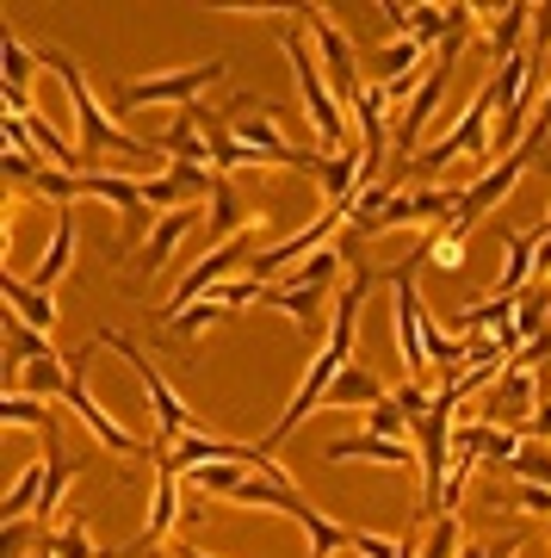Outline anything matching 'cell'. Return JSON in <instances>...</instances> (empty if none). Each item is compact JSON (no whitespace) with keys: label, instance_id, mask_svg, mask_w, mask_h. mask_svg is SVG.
<instances>
[{"label":"cell","instance_id":"obj_17","mask_svg":"<svg viewBox=\"0 0 551 558\" xmlns=\"http://www.w3.org/2000/svg\"><path fill=\"white\" fill-rule=\"evenodd\" d=\"M384 112H391V94L378 87V81H366L354 100V124H359V156H366V186H372L378 161H384V149H391V137H384Z\"/></svg>","mask_w":551,"mask_h":558},{"label":"cell","instance_id":"obj_31","mask_svg":"<svg viewBox=\"0 0 551 558\" xmlns=\"http://www.w3.org/2000/svg\"><path fill=\"white\" fill-rule=\"evenodd\" d=\"M223 317H230V311H223V304H217V299H198L193 311H180L174 323H161V336H168V341H198V336H205V329H217V323H223Z\"/></svg>","mask_w":551,"mask_h":558},{"label":"cell","instance_id":"obj_21","mask_svg":"<svg viewBox=\"0 0 551 558\" xmlns=\"http://www.w3.org/2000/svg\"><path fill=\"white\" fill-rule=\"evenodd\" d=\"M69 260H75V205H62V211H57V230H50V248H44L32 286H44V292H50V286L69 274Z\"/></svg>","mask_w":551,"mask_h":558},{"label":"cell","instance_id":"obj_6","mask_svg":"<svg viewBox=\"0 0 551 558\" xmlns=\"http://www.w3.org/2000/svg\"><path fill=\"white\" fill-rule=\"evenodd\" d=\"M292 20L310 32V50H316V62H322V75H329V87H335V100L354 112V100H359V57H354V38L341 32V25H329V13H316V7H292Z\"/></svg>","mask_w":551,"mask_h":558},{"label":"cell","instance_id":"obj_24","mask_svg":"<svg viewBox=\"0 0 551 558\" xmlns=\"http://www.w3.org/2000/svg\"><path fill=\"white\" fill-rule=\"evenodd\" d=\"M509 336L514 329V299H502V292H490V299H472L465 311H458V336Z\"/></svg>","mask_w":551,"mask_h":558},{"label":"cell","instance_id":"obj_11","mask_svg":"<svg viewBox=\"0 0 551 558\" xmlns=\"http://www.w3.org/2000/svg\"><path fill=\"white\" fill-rule=\"evenodd\" d=\"M180 515H186V509H180V472L156 453V497H149V521H143V534L131 539V546H119V553H106V558H156V546L174 539V521Z\"/></svg>","mask_w":551,"mask_h":558},{"label":"cell","instance_id":"obj_45","mask_svg":"<svg viewBox=\"0 0 551 558\" xmlns=\"http://www.w3.org/2000/svg\"><path fill=\"white\" fill-rule=\"evenodd\" d=\"M546 230H551V205H546Z\"/></svg>","mask_w":551,"mask_h":558},{"label":"cell","instance_id":"obj_44","mask_svg":"<svg viewBox=\"0 0 551 558\" xmlns=\"http://www.w3.org/2000/svg\"><path fill=\"white\" fill-rule=\"evenodd\" d=\"M539 379H546V385H551V366H539Z\"/></svg>","mask_w":551,"mask_h":558},{"label":"cell","instance_id":"obj_3","mask_svg":"<svg viewBox=\"0 0 551 558\" xmlns=\"http://www.w3.org/2000/svg\"><path fill=\"white\" fill-rule=\"evenodd\" d=\"M279 44H285V57H292V75H297V94H304V106H310V131L316 143H322V156H341V149H359L354 143V112L335 100V87H329V75H322V62H316L310 50V32L297 20L279 25Z\"/></svg>","mask_w":551,"mask_h":558},{"label":"cell","instance_id":"obj_2","mask_svg":"<svg viewBox=\"0 0 551 558\" xmlns=\"http://www.w3.org/2000/svg\"><path fill=\"white\" fill-rule=\"evenodd\" d=\"M38 57L57 69L62 94H69V112H75V131H81V156H87V174H94L99 156H131V161H156L161 156L156 143H137L131 131H119V124H112V106H99V94L87 87V75H81V62L69 57V50L38 44Z\"/></svg>","mask_w":551,"mask_h":558},{"label":"cell","instance_id":"obj_19","mask_svg":"<svg viewBox=\"0 0 551 558\" xmlns=\"http://www.w3.org/2000/svg\"><path fill=\"white\" fill-rule=\"evenodd\" d=\"M205 112H211L205 100H198V106H186V112H180V119H174V124H168V131L156 137V149H161V156H174V161H193V168H205V161H211V137H205Z\"/></svg>","mask_w":551,"mask_h":558},{"label":"cell","instance_id":"obj_20","mask_svg":"<svg viewBox=\"0 0 551 558\" xmlns=\"http://www.w3.org/2000/svg\"><path fill=\"white\" fill-rule=\"evenodd\" d=\"M198 223H211L205 218V211H168V218L156 223V230H149V236H143V260H137V274L149 279V274H161V267H168V255H174L180 242L193 236Z\"/></svg>","mask_w":551,"mask_h":558},{"label":"cell","instance_id":"obj_23","mask_svg":"<svg viewBox=\"0 0 551 558\" xmlns=\"http://www.w3.org/2000/svg\"><path fill=\"white\" fill-rule=\"evenodd\" d=\"M391 391L372 379V373H359V366H347L335 385H329V398H322V410H372V403H384Z\"/></svg>","mask_w":551,"mask_h":558},{"label":"cell","instance_id":"obj_1","mask_svg":"<svg viewBox=\"0 0 551 558\" xmlns=\"http://www.w3.org/2000/svg\"><path fill=\"white\" fill-rule=\"evenodd\" d=\"M341 248H347V267H354V286H347V292H341V299H335V336L322 341V354H316V360H310V373H304V379H297L292 403H285V416L273 422V435L260 440V447H267V453H273V447H285V440H292L297 428H304V422H310L316 410H322V398H329V385H335L341 373H347V366H354V336H359V299H366V286H372V274H366V260H359V236H347V242H341Z\"/></svg>","mask_w":551,"mask_h":558},{"label":"cell","instance_id":"obj_10","mask_svg":"<svg viewBox=\"0 0 551 558\" xmlns=\"http://www.w3.org/2000/svg\"><path fill=\"white\" fill-rule=\"evenodd\" d=\"M527 410H539V373H532L527 360H509L502 366V379L483 391V416L477 422H495V428H514V435H527Z\"/></svg>","mask_w":551,"mask_h":558},{"label":"cell","instance_id":"obj_28","mask_svg":"<svg viewBox=\"0 0 551 558\" xmlns=\"http://www.w3.org/2000/svg\"><path fill=\"white\" fill-rule=\"evenodd\" d=\"M341 267H347V248H335V242H329V248H316V255L304 260V267H292V274H285V286H310V292H335Z\"/></svg>","mask_w":551,"mask_h":558},{"label":"cell","instance_id":"obj_29","mask_svg":"<svg viewBox=\"0 0 551 558\" xmlns=\"http://www.w3.org/2000/svg\"><path fill=\"white\" fill-rule=\"evenodd\" d=\"M44 558H106V553H99L94 534H87V515H69L62 527L44 534Z\"/></svg>","mask_w":551,"mask_h":558},{"label":"cell","instance_id":"obj_22","mask_svg":"<svg viewBox=\"0 0 551 558\" xmlns=\"http://www.w3.org/2000/svg\"><path fill=\"white\" fill-rule=\"evenodd\" d=\"M0 292H7V304H13V311H20L32 329H44V336L57 329V299H50L44 286H25L20 274H7V279H0Z\"/></svg>","mask_w":551,"mask_h":558},{"label":"cell","instance_id":"obj_27","mask_svg":"<svg viewBox=\"0 0 551 558\" xmlns=\"http://www.w3.org/2000/svg\"><path fill=\"white\" fill-rule=\"evenodd\" d=\"M527 20H532L527 0H509V7H495V20H490V57H495V62L521 57V32H527Z\"/></svg>","mask_w":551,"mask_h":558},{"label":"cell","instance_id":"obj_37","mask_svg":"<svg viewBox=\"0 0 551 558\" xmlns=\"http://www.w3.org/2000/svg\"><path fill=\"white\" fill-rule=\"evenodd\" d=\"M458 553H465V527H458V515L428 521V534H421V558H458Z\"/></svg>","mask_w":551,"mask_h":558},{"label":"cell","instance_id":"obj_16","mask_svg":"<svg viewBox=\"0 0 551 558\" xmlns=\"http://www.w3.org/2000/svg\"><path fill=\"white\" fill-rule=\"evenodd\" d=\"M322 459H329V465H396V472H403V465H421V453H415L409 440H384V435H372V428L329 440Z\"/></svg>","mask_w":551,"mask_h":558},{"label":"cell","instance_id":"obj_4","mask_svg":"<svg viewBox=\"0 0 551 558\" xmlns=\"http://www.w3.org/2000/svg\"><path fill=\"white\" fill-rule=\"evenodd\" d=\"M99 348H112V354H124V366L137 373V385H143V403L156 410V447H174L180 435H198V422H193V410L174 398V385H168V373H161L156 360L143 354L137 341L124 336V329H99Z\"/></svg>","mask_w":551,"mask_h":558},{"label":"cell","instance_id":"obj_33","mask_svg":"<svg viewBox=\"0 0 551 558\" xmlns=\"http://www.w3.org/2000/svg\"><path fill=\"white\" fill-rule=\"evenodd\" d=\"M502 472H514L521 484H551V440H521V453Z\"/></svg>","mask_w":551,"mask_h":558},{"label":"cell","instance_id":"obj_39","mask_svg":"<svg viewBox=\"0 0 551 558\" xmlns=\"http://www.w3.org/2000/svg\"><path fill=\"white\" fill-rule=\"evenodd\" d=\"M396 553H403V534H359V527H354V558H396Z\"/></svg>","mask_w":551,"mask_h":558},{"label":"cell","instance_id":"obj_40","mask_svg":"<svg viewBox=\"0 0 551 558\" xmlns=\"http://www.w3.org/2000/svg\"><path fill=\"white\" fill-rule=\"evenodd\" d=\"M521 539H527V534H502V539H483V546L465 539V553H458V558H514V553H521Z\"/></svg>","mask_w":551,"mask_h":558},{"label":"cell","instance_id":"obj_5","mask_svg":"<svg viewBox=\"0 0 551 558\" xmlns=\"http://www.w3.org/2000/svg\"><path fill=\"white\" fill-rule=\"evenodd\" d=\"M230 75V62L211 57V62H193V69H174V75H143V81H119L112 87V112H131V106H198L205 100V87Z\"/></svg>","mask_w":551,"mask_h":558},{"label":"cell","instance_id":"obj_35","mask_svg":"<svg viewBox=\"0 0 551 558\" xmlns=\"http://www.w3.org/2000/svg\"><path fill=\"white\" fill-rule=\"evenodd\" d=\"M0 422H7V428H25V422H32V428H50V403H38L32 398V391H7V398H0Z\"/></svg>","mask_w":551,"mask_h":558},{"label":"cell","instance_id":"obj_13","mask_svg":"<svg viewBox=\"0 0 551 558\" xmlns=\"http://www.w3.org/2000/svg\"><path fill=\"white\" fill-rule=\"evenodd\" d=\"M81 186H87V199H106L112 211L124 218V230H119V242L112 248H124L131 236H143V230H156V211H149V199H143V180H124V174H81Z\"/></svg>","mask_w":551,"mask_h":558},{"label":"cell","instance_id":"obj_30","mask_svg":"<svg viewBox=\"0 0 551 558\" xmlns=\"http://www.w3.org/2000/svg\"><path fill=\"white\" fill-rule=\"evenodd\" d=\"M421 57H428V50H421V44L415 38H396V44H384V50H378V87H396V81H409V75H421Z\"/></svg>","mask_w":551,"mask_h":558},{"label":"cell","instance_id":"obj_9","mask_svg":"<svg viewBox=\"0 0 551 558\" xmlns=\"http://www.w3.org/2000/svg\"><path fill=\"white\" fill-rule=\"evenodd\" d=\"M453 211H458L453 186H409V193H396V199L384 205L366 230H359V242L384 236V230H428V223H453Z\"/></svg>","mask_w":551,"mask_h":558},{"label":"cell","instance_id":"obj_26","mask_svg":"<svg viewBox=\"0 0 551 558\" xmlns=\"http://www.w3.org/2000/svg\"><path fill=\"white\" fill-rule=\"evenodd\" d=\"M322 299H329V292H310V286H285V279H279V286H267V299L260 304L285 311L297 329H316V323H322Z\"/></svg>","mask_w":551,"mask_h":558},{"label":"cell","instance_id":"obj_41","mask_svg":"<svg viewBox=\"0 0 551 558\" xmlns=\"http://www.w3.org/2000/svg\"><path fill=\"white\" fill-rule=\"evenodd\" d=\"M514 509H527V515H551V484H521Z\"/></svg>","mask_w":551,"mask_h":558},{"label":"cell","instance_id":"obj_8","mask_svg":"<svg viewBox=\"0 0 551 558\" xmlns=\"http://www.w3.org/2000/svg\"><path fill=\"white\" fill-rule=\"evenodd\" d=\"M335 223H347V211H335V205H329V211H316V218L304 223V230H292L285 242H273V248H255V255H248V279H260V286H279L292 260H310L316 248H329V230H335Z\"/></svg>","mask_w":551,"mask_h":558},{"label":"cell","instance_id":"obj_15","mask_svg":"<svg viewBox=\"0 0 551 558\" xmlns=\"http://www.w3.org/2000/svg\"><path fill=\"white\" fill-rule=\"evenodd\" d=\"M384 20L428 50V44H446L453 32H465L472 25V7H396V0H384Z\"/></svg>","mask_w":551,"mask_h":558},{"label":"cell","instance_id":"obj_25","mask_svg":"<svg viewBox=\"0 0 551 558\" xmlns=\"http://www.w3.org/2000/svg\"><path fill=\"white\" fill-rule=\"evenodd\" d=\"M255 223H260V211H248L236 186L217 174V193H211V230H217L223 242H230V236H242V230H255Z\"/></svg>","mask_w":551,"mask_h":558},{"label":"cell","instance_id":"obj_18","mask_svg":"<svg viewBox=\"0 0 551 558\" xmlns=\"http://www.w3.org/2000/svg\"><path fill=\"white\" fill-rule=\"evenodd\" d=\"M87 465V459H75L69 447H62L57 422L44 428V502H38V521H50L62 509V497H69V484H75V472Z\"/></svg>","mask_w":551,"mask_h":558},{"label":"cell","instance_id":"obj_12","mask_svg":"<svg viewBox=\"0 0 551 558\" xmlns=\"http://www.w3.org/2000/svg\"><path fill=\"white\" fill-rule=\"evenodd\" d=\"M532 168V156L527 149H514V156H502V161H490V168H483V174L472 180V186H465V193H458V211H453V223H465V230H477V218H490L495 205L509 199L514 186H521V174H527Z\"/></svg>","mask_w":551,"mask_h":558},{"label":"cell","instance_id":"obj_7","mask_svg":"<svg viewBox=\"0 0 551 558\" xmlns=\"http://www.w3.org/2000/svg\"><path fill=\"white\" fill-rule=\"evenodd\" d=\"M465 38H472V25H465V32H453V38L440 44V57H433V75L421 81V87L409 94V106H403V124H396V161H403V168L415 161V143H421L428 119L440 112V100H446V81H453V62H458V50H465Z\"/></svg>","mask_w":551,"mask_h":558},{"label":"cell","instance_id":"obj_42","mask_svg":"<svg viewBox=\"0 0 551 558\" xmlns=\"http://www.w3.org/2000/svg\"><path fill=\"white\" fill-rule=\"evenodd\" d=\"M25 553V521H7V558Z\"/></svg>","mask_w":551,"mask_h":558},{"label":"cell","instance_id":"obj_43","mask_svg":"<svg viewBox=\"0 0 551 558\" xmlns=\"http://www.w3.org/2000/svg\"><path fill=\"white\" fill-rule=\"evenodd\" d=\"M174 558H211V553H198V546H186V539H174Z\"/></svg>","mask_w":551,"mask_h":558},{"label":"cell","instance_id":"obj_36","mask_svg":"<svg viewBox=\"0 0 551 558\" xmlns=\"http://www.w3.org/2000/svg\"><path fill=\"white\" fill-rule=\"evenodd\" d=\"M32 193H38V199H50L57 211H62V205H75V199H87L81 174H69V168H44V174L32 180Z\"/></svg>","mask_w":551,"mask_h":558},{"label":"cell","instance_id":"obj_14","mask_svg":"<svg viewBox=\"0 0 551 558\" xmlns=\"http://www.w3.org/2000/svg\"><path fill=\"white\" fill-rule=\"evenodd\" d=\"M217 193V174L211 168H193V161H174L168 174H156V180H143V199H149V211H186L193 199H211Z\"/></svg>","mask_w":551,"mask_h":558},{"label":"cell","instance_id":"obj_38","mask_svg":"<svg viewBox=\"0 0 551 558\" xmlns=\"http://www.w3.org/2000/svg\"><path fill=\"white\" fill-rule=\"evenodd\" d=\"M359 422H366L372 435H384V440H409V428H415V422L403 416V403H396V398L372 403V410H359Z\"/></svg>","mask_w":551,"mask_h":558},{"label":"cell","instance_id":"obj_32","mask_svg":"<svg viewBox=\"0 0 551 558\" xmlns=\"http://www.w3.org/2000/svg\"><path fill=\"white\" fill-rule=\"evenodd\" d=\"M0 81H7V87H13V94H32V69H38V62H32V50H25L20 38H13V25H0Z\"/></svg>","mask_w":551,"mask_h":558},{"label":"cell","instance_id":"obj_34","mask_svg":"<svg viewBox=\"0 0 551 558\" xmlns=\"http://www.w3.org/2000/svg\"><path fill=\"white\" fill-rule=\"evenodd\" d=\"M465 242H472V230H465V223H440V230L428 236V260L453 274V267H465Z\"/></svg>","mask_w":551,"mask_h":558}]
</instances>
